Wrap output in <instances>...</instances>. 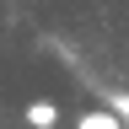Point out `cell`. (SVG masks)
Wrapping results in <instances>:
<instances>
[{"label": "cell", "instance_id": "3957f363", "mask_svg": "<svg viewBox=\"0 0 129 129\" xmlns=\"http://www.w3.org/2000/svg\"><path fill=\"white\" fill-rule=\"evenodd\" d=\"M108 102H113V108H118V118L129 124V91H113V97H108Z\"/></svg>", "mask_w": 129, "mask_h": 129}, {"label": "cell", "instance_id": "6da1fadb", "mask_svg": "<svg viewBox=\"0 0 129 129\" xmlns=\"http://www.w3.org/2000/svg\"><path fill=\"white\" fill-rule=\"evenodd\" d=\"M75 129H129L124 118H118V108H86V113H81V118H75Z\"/></svg>", "mask_w": 129, "mask_h": 129}, {"label": "cell", "instance_id": "7a4b0ae2", "mask_svg": "<svg viewBox=\"0 0 129 129\" xmlns=\"http://www.w3.org/2000/svg\"><path fill=\"white\" fill-rule=\"evenodd\" d=\"M22 118H27L32 129H54V124H59V108L48 102V97H32V102L22 108Z\"/></svg>", "mask_w": 129, "mask_h": 129}]
</instances>
